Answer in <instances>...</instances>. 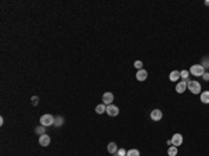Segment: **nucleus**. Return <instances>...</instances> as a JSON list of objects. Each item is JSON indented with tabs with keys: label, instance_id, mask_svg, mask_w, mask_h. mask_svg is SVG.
<instances>
[{
	"label": "nucleus",
	"instance_id": "nucleus-19",
	"mask_svg": "<svg viewBox=\"0 0 209 156\" xmlns=\"http://www.w3.org/2000/svg\"><path fill=\"white\" fill-rule=\"evenodd\" d=\"M35 133H36V134H39V137L43 135V134H46V133H45V126H38V127L35 128Z\"/></svg>",
	"mask_w": 209,
	"mask_h": 156
},
{
	"label": "nucleus",
	"instance_id": "nucleus-11",
	"mask_svg": "<svg viewBox=\"0 0 209 156\" xmlns=\"http://www.w3.org/2000/svg\"><path fill=\"white\" fill-rule=\"evenodd\" d=\"M180 78H181V74H180V71H177V70L172 71L170 75H169V80L172 81V82H176V81H179Z\"/></svg>",
	"mask_w": 209,
	"mask_h": 156
},
{
	"label": "nucleus",
	"instance_id": "nucleus-8",
	"mask_svg": "<svg viewBox=\"0 0 209 156\" xmlns=\"http://www.w3.org/2000/svg\"><path fill=\"white\" fill-rule=\"evenodd\" d=\"M187 85H188V82H186V81L177 82V85H176V92L177 93H183L186 89H188V88H187Z\"/></svg>",
	"mask_w": 209,
	"mask_h": 156
},
{
	"label": "nucleus",
	"instance_id": "nucleus-10",
	"mask_svg": "<svg viewBox=\"0 0 209 156\" xmlns=\"http://www.w3.org/2000/svg\"><path fill=\"white\" fill-rule=\"evenodd\" d=\"M148 78V71L147 70H144V68H142V70H138L137 71V80L138 81H145Z\"/></svg>",
	"mask_w": 209,
	"mask_h": 156
},
{
	"label": "nucleus",
	"instance_id": "nucleus-21",
	"mask_svg": "<svg viewBox=\"0 0 209 156\" xmlns=\"http://www.w3.org/2000/svg\"><path fill=\"white\" fill-rule=\"evenodd\" d=\"M134 67L137 68V70H142V67H144V63H142L141 60H137V61L134 63Z\"/></svg>",
	"mask_w": 209,
	"mask_h": 156
},
{
	"label": "nucleus",
	"instance_id": "nucleus-6",
	"mask_svg": "<svg viewBox=\"0 0 209 156\" xmlns=\"http://www.w3.org/2000/svg\"><path fill=\"white\" fill-rule=\"evenodd\" d=\"M162 117H163V113H162V110L154 109L152 112H151V119L154 120V121H159V120H162Z\"/></svg>",
	"mask_w": 209,
	"mask_h": 156
},
{
	"label": "nucleus",
	"instance_id": "nucleus-5",
	"mask_svg": "<svg viewBox=\"0 0 209 156\" xmlns=\"http://www.w3.org/2000/svg\"><path fill=\"white\" fill-rule=\"evenodd\" d=\"M119 107L116 106V105H109V106H106V113L109 114L110 117H116L119 116Z\"/></svg>",
	"mask_w": 209,
	"mask_h": 156
},
{
	"label": "nucleus",
	"instance_id": "nucleus-23",
	"mask_svg": "<svg viewBox=\"0 0 209 156\" xmlns=\"http://www.w3.org/2000/svg\"><path fill=\"white\" fill-rule=\"evenodd\" d=\"M38 102H39V98H38V96H32V98H31V103H32L34 106H36V105H38Z\"/></svg>",
	"mask_w": 209,
	"mask_h": 156
},
{
	"label": "nucleus",
	"instance_id": "nucleus-3",
	"mask_svg": "<svg viewBox=\"0 0 209 156\" xmlns=\"http://www.w3.org/2000/svg\"><path fill=\"white\" fill-rule=\"evenodd\" d=\"M41 126H53V123H55V117L52 116V114H43L42 117H41Z\"/></svg>",
	"mask_w": 209,
	"mask_h": 156
},
{
	"label": "nucleus",
	"instance_id": "nucleus-7",
	"mask_svg": "<svg viewBox=\"0 0 209 156\" xmlns=\"http://www.w3.org/2000/svg\"><path fill=\"white\" fill-rule=\"evenodd\" d=\"M181 144H183V135H181V134H174L173 135V138H172V145L173 146H177V148H179L180 145H181Z\"/></svg>",
	"mask_w": 209,
	"mask_h": 156
},
{
	"label": "nucleus",
	"instance_id": "nucleus-14",
	"mask_svg": "<svg viewBox=\"0 0 209 156\" xmlns=\"http://www.w3.org/2000/svg\"><path fill=\"white\" fill-rule=\"evenodd\" d=\"M179 153V149H177V146H169V149H167V155L169 156H177Z\"/></svg>",
	"mask_w": 209,
	"mask_h": 156
},
{
	"label": "nucleus",
	"instance_id": "nucleus-9",
	"mask_svg": "<svg viewBox=\"0 0 209 156\" xmlns=\"http://www.w3.org/2000/svg\"><path fill=\"white\" fill-rule=\"evenodd\" d=\"M50 144V137L48 134H43V135L39 137V145L42 146H48Z\"/></svg>",
	"mask_w": 209,
	"mask_h": 156
},
{
	"label": "nucleus",
	"instance_id": "nucleus-2",
	"mask_svg": "<svg viewBox=\"0 0 209 156\" xmlns=\"http://www.w3.org/2000/svg\"><path fill=\"white\" fill-rule=\"evenodd\" d=\"M205 71L206 70L201 64H194V66H191V68H190V74H193V75H195V77H202Z\"/></svg>",
	"mask_w": 209,
	"mask_h": 156
},
{
	"label": "nucleus",
	"instance_id": "nucleus-4",
	"mask_svg": "<svg viewBox=\"0 0 209 156\" xmlns=\"http://www.w3.org/2000/svg\"><path fill=\"white\" fill-rule=\"evenodd\" d=\"M113 100H115V96H113V93L112 92H104L103 96H102V102L109 106V105H113Z\"/></svg>",
	"mask_w": 209,
	"mask_h": 156
},
{
	"label": "nucleus",
	"instance_id": "nucleus-12",
	"mask_svg": "<svg viewBox=\"0 0 209 156\" xmlns=\"http://www.w3.org/2000/svg\"><path fill=\"white\" fill-rule=\"evenodd\" d=\"M199 99H201V102H202V103L208 105V103H209V91H204V92H201Z\"/></svg>",
	"mask_w": 209,
	"mask_h": 156
},
{
	"label": "nucleus",
	"instance_id": "nucleus-15",
	"mask_svg": "<svg viewBox=\"0 0 209 156\" xmlns=\"http://www.w3.org/2000/svg\"><path fill=\"white\" fill-rule=\"evenodd\" d=\"M95 112L98 114H102V113H106V105L102 103V105H98V106L95 107Z\"/></svg>",
	"mask_w": 209,
	"mask_h": 156
},
{
	"label": "nucleus",
	"instance_id": "nucleus-1",
	"mask_svg": "<svg viewBox=\"0 0 209 156\" xmlns=\"http://www.w3.org/2000/svg\"><path fill=\"white\" fill-rule=\"evenodd\" d=\"M187 88L190 89V92L191 93H194V95H201V92H202V86H201V84L198 82V81H195V80H193V81H190L188 82V85H187Z\"/></svg>",
	"mask_w": 209,
	"mask_h": 156
},
{
	"label": "nucleus",
	"instance_id": "nucleus-24",
	"mask_svg": "<svg viewBox=\"0 0 209 156\" xmlns=\"http://www.w3.org/2000/svg\"><path fill=\"white\" fill-rule=\"evenodd\" d=\"M202 78H204L205 81H209V73H208V71H205V73H204Z\"/></svg>",
	"mask_w": 209,
	"mask_h": 156
},
{
	"label": "nucleus",
	"instance_id": "nucleus-18",
	"mask_svg": "<svg viewBox=\"0 0 209 156\" xmlns=\"http://www.w3.org/2000/svg\"><path fill=\"white\" fill-rule=\"evenodd\" d=\"M201 66H202L205 70H208L209 68V56H204L202 57V63H201Z\"/></svg>",
	"mask_w": 209,
	"mask_h": 156
},
{
	"label": "nucleus",
	"instance_id": "nucleus-22",
	"mask_svg": "<svg viewBox=\"0 0 209 156\" xmlns=\"http://www.w3.org/2000/svg\"><path fill=\"white\" fill-rule=\"evenodd\" d=\"M127 155V151L123 149V148H120V149L117 151V156H126Z\"/></svg>",
	"mask_w": 209,
	"mask_h": 156
},
{
	"label": "nucleus",
	"instance_id": "nucleus-20",
	"mask_svg": "<svg viewBox=\"0 0 209 156\" xmlns=\"http://www.w3.org/2000/svg\"><path fill=\"white\" fill-rule=\"evenodd\" d=\"M126 156H140V151L138 149H130V151H127V155Z\"/></svg>",
	"mask_w": 209,
	"mask_h": 156
},
{
	"label": "nucleus",
	"instance_id": "nucleus-25",
	"mask_svg": "<svg viewBox=\"0 0 209 156\" xmlns=\"http://www.w3.org/2000/svg\"><path fill=\"white\" fill-rule=\"evenodd\" d=\"M205 6H209V0H206L205 2Z\"/></svg>",
	"mask_w": 209,
	"mask_h": 156
},
{
	"label": "nucleus",
	"instance_id": "nucleus-17",
	"mask_svg": "<svg viewBox=\"0 0 209 156\" xmlns=\"http://www.w3.org/2000/svg\"><path fill=\"white\" fill-rule=\"evenodd\" d=\"M180 74H181V78H183V81H186V82H190V71L181 70V71H180Z\"/></svg>",
	"mask_w": 209,
	"mask_h": 156
},
{
	"label": "nucleus",
	"instance_id": "nucleus-16",
	"mask_svg": "<svg viewBox=\"0 0 209 156\" xmlns=\"http://www.w3.org/2000/svg\"><path fill=\"white\" fill-rule=\"evenodd\" d=\"M63 124H64V119H63L62 116L55 117V123H53V126L55 127H62Z\"/></svg>",
	"mask_w": 209,
	"mask_h": 156
},
{
	"label": "nucleus",
	"instance_id": "nucleus-13",
	"mask_svg": "<svg viewBox=\"0 0 209 156\" xmlns=\"http://www.w3.org/2000/svg\"><path fill=\"white\" fill-rule=\"evenodd\" d=\"M108 151H109V153H117V151H119L117 144H116V142H109Z\"/></svg>",
	"mask_w": 209,
	"mask_h": 156
}]
</instances>
